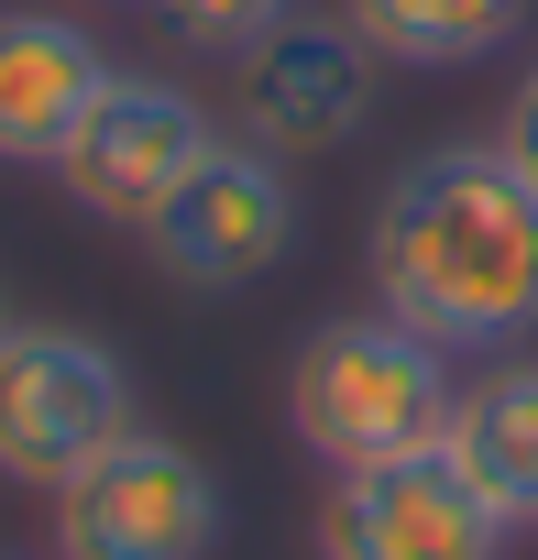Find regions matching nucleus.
Masks as SVG:
<instances>
[{"label": "nucleus", "instance_id": "nucleus-6", "mask_svg": "<svg viewBox=\"0 0 538 560\" xmlns=\"http://www.w3.org/2000/svg\"><path fill=\"white\" fill-rule=\"evenodd\" d=\"M209 143H220V132H209V110H198L176 78H154V67H110V89L89 100V121H78V143L56 154V176H67V198H78L89 220L143 231V220L198 176Z\"/></svg>", "mask_w": 538, "mask_h": 560}, {"label": "nucleus", "instance_id": "nucleus-7", "mask_svg": "<svg viewBox=\"0 0 538 560\" xmlns=\"http://www.w3.org/2000/svg\"><path fill=\"white\" fill-rule=\"evenodd\" d=\"M242 67V89H231V121H242V143H264V154H330L341 132H363V110H374V45L341 23V12H297L264 34L253 56H231Z\"/></svg>", "mask_w": 538, "mask_h": 560}, {"label": "nucleus", "instance_id": "nucleus-14", "mask_svg": "<svg viewBox=\"0 0 538 560\" xmlns=\"http://www.w3.org/2000/svg\"><path fill=\"white\" fill-rule=\"evenodd\" d=\"M0 341H12V298H0Z\"/></svg>", "mask_w": 538, "mask_h": 560}, {"label": "nucleus", "instance_id": "nucleus-15", "mask_svg": "<svg viewBox=\"0 0 538 560\" xmlns=\"http://www.w3.org/2000/svg\"><path fill=\"white\" fill-rule=\"evenodd\" d=\"M0 560H23V549H0Z\"/></svg>", "mask_w": 538, "mask_h": 560}, {"label": "nucleus", "instance_id": "nucleus-9", "mask_svg": "<svg viewBox=\"0 0 538 560\" xmlns=\"http://www.w3.org/2000/svg\"><path fill=\"white\" fill-rule=\"evenodd\" d=\"M110 89V56L78 12H0V165H56Z\"/></svg>", "mask_w": 538, "mask_h": 560}, {"label": "nucleus", "instance_id": "nucleus-1", "mask_svg": "<svg viewBox=\"0 0 538 560\" xmlns=\"http://www.w3.org/2000/svg\"><path fill=\"white\" fill-rule=\"evenodd\" d=\"M374 308L440 352H516L538 341V187L505 143H440L385 176L363 220Z\"/></svg>", "mask_w": 538, "mask_h": 560}, {"label": "nucleus", "instance_id": "nucleus-5", "mask_svg": "<svg viewBox=\"0 0 538 560\" xmlns=\"http://www.w3.org/2000/svg\"><path fill=\"white\" fill-rule=\"evenodd\" d=\"M143 253H154V275H176L198 298H231L253 275H276L297 253V176H286V154L220 132L198 154V176L143 220Z\"/></svg>", "mask_w": 538, "mask_h": 560}, {"label": "nucleus", "instance_id": "nucleus-11", "mask_svg": "<svg viewBox=\"0 0 538 560\" xmlns=\"http://www.w3.org/2000/svg\"><path fill=\"white\" fill-rule=\"evenodd\" d=\"M341 23L385 67H483L494 45H516L527 0H341Z\"/></svg>", "mask_w": 538, "mask_h": 560}, {"label": "nucleus", "instance_id": "nucleus-3", "mask_svg": "<svg viewBox=\"0 0 538 560\" xmlns=\"http://www.w3.org/2000/svg\"><path fill=\"white\" fill-rule=\"evenodd\" d=\"M132 418V363L100 330L67 319H12L0 341V483L23 494H67Z\"/></svg>", "mask_w": 538, "mask_h": 560}, {"label": "nucleus", "instance_id": "nucleus-8", "mask_svg": "<svg viewBox=\"0 0 538 560\" xmlns=\"http://www.w3.org/2000/svg\"><path fill=\"white\" fill-rule=\"evenodd\" d=\"M505 516L440 462H374V472H330L319 494V560H505Z\"/></svg>", "mask_w": 538, "mask_h": 560}, {"label": "nucleus", "instance_id": "nucleus-10", "mask_svg": "<svg viewBox=\"0 0 538 560\" xmlns=\"http://www.w3.org/2000/svg\"><path fill=\"white\" fill-rule=\"evenodd\" d=\"M440 462H451L505 527H538V352H494L472 385H451Z\"/></svg>", "mask_w": 538, "mask_h": 560}, {"label": "nucleus", "instance_id": "nucleus-2", "mask_svg": "<svg viewBox=\"0 0 538 560\" xmlns=\"http://www.w3.org/2000/svg\"><path fill=\"white\" fill-rule=\"evenodd\" d=\"M286 429L308 440V462L330 472H374V462H418L451 429V352L418 341L407 319H319L286 363Z\"/></svg>", "mask_w": 538, "mask_h": 560}, {"label": "nucleus", "instance_id": "nucleus-13", "mask_svg": "<svg viewBox=\"0 0 538 560\" xmlns=\"http://www.w3.org/2000/svg\"><path fill=\"white\" fill-rule=\"evenodd\" d=\"M494 143H505V165L538 187V67L516 78V100H505V121H494Z\"/></svg>", "mask_w": 538, "mask_h": 560}, {"label": "nucleus", "instance_id": "nucleus-12", "mask_svg": "<svg viewBox=\"0 0 538 560\" xmlns=\"http://www.w3.org/2000/svg\"><path fill=\"white\" fill-rule=\"evenodd\" d=\"M286 12H297V0H165V34L198 45V56H253Z\"/></svg>", "mask_w": 538, "mask_h": 560}, {"label": "nucleus", "instance_id": "nucleus-4", "mask_svg": "<svg viewBox=\"0 0 538 560\" xmlns=\"http://www.w3.org/2000/svg\"><path fill=\"white\" fill-rule=\"evenodd\" d=\"M220 527H231L220 472L165 429H121L56 494V560H209Z\"/></svg>", "mask_w": 538, "mask_h": 560}]
</instances>
